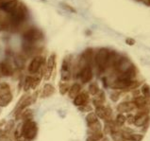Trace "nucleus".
Masks as SVG:
<instances>
[{"label":"nucleus","instance_id":"nucleus-12","mask_svg":"<svg viewBox=\"0 0 150 141\" xmlns=\"http://www.w3.org/2000/svg\"><path fill=\"white\" fill-rule=\"evenodd\" d=\"M136 76V68L135 66L132 65L126 71L120 73L118 79H122V80H132Z\"/></svg>","mask_w":150,"mask_h":141},{"label":"nucleus","instance_id":"nucleus-32","mask_svg":"<svg viewBox=\"0 0 150 141\" xmlns=\"http://www.w3.org/2000/svg\"><path fill=\"white\" fill-rule=\"evenodd\" d=\"M134 119H135V118H134V116H132V115H129L127 118H126V121H127L129 124H132V123H134Z\"/></svg>","mask_w":150,"mask_h":141},{"label":"nucleus","instance_id":"nucleus-22","mask_svg":"<svg viewBox=\"0 0 150 141\" xmlns=\"http://www.w3.org/2000/svg\"><path fill=\"white\" fill-rule=\"evenodd\" d=\"M102 138H103V134L101 132H96V133H93L91 135L88 136L87 141H99Z\"/></svg>","mask_w":150,"mask_h":141},{"label":"nucleus","instance_id":"nucleus-9","mask_svg":"<svg viewBox=\"0 0 150 141\" xmlns=\"http://www.w3.org/2000/svg\"><path fill=\"white\" fill-rule=\"evenodd\" d=\"M79 77H80V80L81 82L83 83H86L92 80L93 78V71H92V68L86 66L84 68H82V70L80 71L79 73Z\"/></svg>","mask_w":150,"mask_h":141},{"label":"nucleus","instance_id":"nucleus-36","mask_svg":"<svg viewBox=\"0 0 150 141\" xmlns=\"http://www.w3.org/2000/svg\"><path fill=\"white\" fill-rule=\"evenodd\" d=\"M148 2H149V4H150V0H148Z\"/></svg>","mask_w":150,"mask_h":141},{"label":"nucleus","instance_id":"nucleus-31","mask_svg":"<svg viewBox=\"0 0 150 141\" xmlns=\"http://www.w3.org/2000/svg\"><path fill=\"white\" fill-rule=\"evenodd\" d=\"M62 6L63 9H65L66 11H70V12H73V14H76V9H75V8H73V7L70 6V5H68V4H62Z\"/></svg>","mask_w":150,"mask_h":141},{"label":"nucleus","instance_id":"nucleus-6","mask_svg":"<svg viewBox=\"0 0 150 141\" xmlns=\"http://www.w3.org/2000/svg\"><path fill=\"white\" fill-rule=\"evenodd\" d=\"M24 39L29 42V43H34L41 40L42 38V32L41 31H39L36 28H32L30 29H28L25 33H24Z\"/></svg>","mask_w":150,"mask_h":141},{"label":"nucleus","instance_id":"nucleus-29","mask_svg":"<svg viewBox=\"0 0 150 141\" xmlns=\"http://www.w3.org/2000/svg\"><path fill=\"white\" fill-rule=\"evenodd\" d=\"M32 117H33V114H32V112L30 110H27V111H25V113L22 115V118H24V119H25V120H30V119L32 118Z\"/></svg>","mask_w":150,"mask_h":141},{"label":"nucleus","instance_id":"nucleus-16","mask_svg":"<svg viewBox=\"0 0 150 141\" xmlns=\"http://www.w3.org/2000/svg\"><path fill=\"white\" fill-rule=\"evenodd\" d=\"M55 67V55L50 56L46 62V69H45V79H48L49 76H51V73Z\"/></svg>","mask_w":150,"mask_h":141},{"label":"nucleus","instance_id":"nucleus-15","mask_svg":"<svg viewBox=\"0 0 150 141\" xmlns=\"http://www.w3.org/2000/svg\"><path fill=\"white\" fill-rule=\"evenodd\" d=\"M89 100V96L86 92H82V93H79L78 96L75 98L74 100V103L76 106H84L86 104V102Z\"/></svg>","mask_w":150,"mask_h":141},{"label":"nucleus","instance_id":"nucleus-26","mask_svg":"<svg viewBox=\"0 0 150 141\" xmlns=\"http://www.w3.org/2000/svg\"><path fill=\"white\" fill-rule=\"evenodd\" d=\"M125 122H126V117L122 114H119L116 118V124L118 126H122L125 124Z\"/></svg>","mask_w":150,"mask_h":141},{"label":"nucleus","instance_id":"nucleus-8","mask_svg":"<svg viewBox=\"0 0 150 141\" xmlns=\"http://www.w3.org/2000/svg\"><path fill=\"white\" fill-rule=\"evenodd\" d=\"M96 117L102 119H106V120L110 121V118L111 116V109L108 107H104V106H99L96 109Z\"/></svg>","mask_w":150,"mask_h":141},{"label":"nucleus","instance_id":"nucleus-7","mask_svg":"<svg viewBox=\"0 0 150 141\" xmlns=\"http://www.w3.org/2000/svg\"><path fill=\"white\" fill-rule=\"evenodd\" d=\"M45 62V57H42V56H37V57H35L31 61V63H29V66H28L29 73H31V74L37 73V72L41 69V67L44 66Z\"/></svg>","mask_w":150,"mask_h":141},{"label":"nucleus","instance_id":"nucleus-20","mask_svg":"<svg viewBox=\"0 0 150 141\" xmlns=\"http://www.w3.org/2000/svg\"><path fill=\"white\" fill-rule=\"evenodd\" d=\"M80 88L81 87L79 83H75V84L72 85L69 89V97L71 98V99H75V98L79 95V92H80Z\"/></svg>","mask_w":150,"mask_h":141},{"label":"nucleus","instance_id":"nucleus-14","mask_svg":"<svg viewBox=\"0 0 150 141\" xmlns=\"http://www.w3.org/2000/svg\"><path fill=\"white\" fill-rule=\"evenodd\" d=\"M70 63L67 60H64L62 66V80L63 82L70 79Z\"/></svg>","mask_w":150,"mask_h":141},{"label":"nucleus","instance_id":"nucleus-28","mask_svg":"<svg viewBox=\"0 0 150 141\" xmlns=\"http://www.w3.org/2000/svg\"><path fill=\"white\" fill-rule=\"evenodd\" d=\"M111 134H112V138H113L114 141H126L125 139L123 138L122 134L119 133L118 131L113 132V133H111Z\"/></svg>","mask_w":150,"mask_h":141},{"label":"nucleus","instance_id":"nucleus-21","mask_svg":"<svg viewBox=\"0 0 150 141\" xmlns=\"http://www.w3.org/2000/svg\"><path fill=\"white\" fill-rule=\"evenodd\" d=\"M55 92V88L53 85H51L49 83L45 84L44 86V89H42V96L45 98H47V97H50L52 96Z\"/></svg>","mask_w":150,"mask_h":141},{"label":"nucleus","instance_id":"nucleus-33","mask_svg":"<svg viewBox=\"0 0 150 141\" xmlns=\"http://www.w3.org/2000/svg\"><path fill=\"white\" fill-rule=\"evenodd\" d=\"M126 43H127V45L128 46H134L135 45V40L133 39V38H127V39L126 40Z\"/></svg>","mask_w":150,"mask_h":141},{"label":"nucleus","instance_id":"nucleus-27","mask_svg":"<svg viewBox=\"0 0 150 141\" xmlns=\"http://www.w3.org/2000/svg\"><path fill=\"white\" fill-rule=\"evenodd\" d=\"M89 92L92 94V95H96V94L99 92V88H98L97 86V84L96 83H93L90 85V87H89Z\"/></svg>","mask_w":150,"mask_h":141},{"label":"nucleus","instance_id":"nucleus-10","mask_svg":"<svg viewBox=\"0 0 150 141\" xmlns=\"http://www.w3.org/2000/svg\"><path fill=\"white\" fill-rule=\"evenodd\" d=\"M134 118H135V119H134V124L137 127L144 126L145 123L148 121V119H149L147 112H140V113L137 114Z\"/></svg>","mask_w":150,"mask_h":141},{"label":"nucleus","instance_id":"nucleus-25","mask_svg":"<svg viewBox=\"0 0 150 141\" xmlns=\"http://www.w3.org/2000/svg\"><path fill=\"white\" fill-rule=\"evenodd\" d=\"M142 93H143V96L145 98V99L150 98V87H149V85H147V84H144L143 85Z\"/></svg>","mask_w":150,"mask_h":141},{"label":"nucleus","instance_id":"nucleus-30","mask_svg":"<svg viewBox=\"0 0 150 141\" xmlns=\"http://www.w3.org/2000/svg\"><path fill=\"white\" fill-rule=\"evenodd\" d=\"M68 88H69V86H68L67 83H65V82H64V83H61V85H59V91H61L62 95L68 91Z\"/></svg>","mask_w":150,"mask_h":141},{"label":"nucleus","instance_id":"nucleus-24","mask_svg":"<svg viewBox=\"0 0 150 141\" xmlns=\"http://www.w3.org/2000/svg\"><path fill=\"white\" fill-rule=\"evenodd\" d=\"M143 135L139 134H130L129 137H128L127 141H142L143 139Z\"/></svg>","mask_w":150,"mask_h":141},{"label":"nucleus","instance_id":"nucleus-18","mask_svg":"<svg viewBox=\"0 0 150 141\" xmlns=\"http://www.w3.org/2000/svg\"><path fill=\"white\" fill-rule=\"evenodd\" d=\"M133 103L135 104V106L137 108L143 109L147 105V100L145 99L144 96H138V97H136L134 99Z\"/></svg>","mask_w":150,"mask_h":141},{"label":"nucleus","instance_id":"nucleus-19","mask_svg":"<svg viewBox=\"0 0 150 141\" xmlns=\"http://www.w3.org/2000/svg\"><path fill=\"white\" fill-rule=\"evenodd\" d=\"M96 97L93 98V102L95 104L96 107H99V106H103V102L105 101V95L104 92H99L97 93L96 95H95Z\"/></svg>","mask_w":150,"mask_h":141},{"label":"nucleus","instance_id":"nucleus-13","mask_svg":"<svg viewBox=\"0 0 150 141\" xmlns=\"http://www.w3.org/2000/svg\"><path fill=\"white\" fill-rule=\"evenodd\" d=\"M18 4H19L18 0H10L0 11L6 12L8 14H11V12H13L15 11V9L18 6Z\"/></svg>","mask_w":150,"mask_h":141},{"label":"nucleus","instance_id":"nucleus-4","mask_svg":"<svg viewBox=\"0 0 150 141\" xmlns=\"http://www.w3.org/2000/svg\"><path fill=\"white\" fill-rule=\"evenodd\" d=\"M12 100L11 87L7 83H0V106H6Z\"/></svg>","mask_w":150,"mask_h":141},{"label":"nucleus","instance_id":"nucleus-1","mask_svg":"<svg viewBox=\"0 0 150 141\" xmlns=\"http://www.w3.org/2000/svg\"><path fill=\"white\" fill-rule=\"evenodd\" d=\"M28 16V9L24 4L20 3L13 12L10 14V22L12 26H19L25 20Z\"/></svg>","mask_w":150,"mask_h":141},{"label":"nucleus","instance_id":"nucleus-23","mask_svg":"<svg viewBox=\"0 0 150 141\" xmlns=\"http://www.w3.org/2000/svg\"><path fill=\"white\" fill-rule=\"evenodd\" d=\"M86 121H87V123L89 124V126L93 124V123L97 122V117H96V115L95 113H90L88 116L86 117Z\"/></svg>","mask_w":150,"mask_h":141},{"label":"nucleus","instance_id":"nucleus-2","mask_svg":"<svg viewBox=\"0 0 150 141\" xmlns=\"http://www.w3.org/2000/svg\"><path fill=\"white\" fill-rule=\"evenodd\" d=\"M110 57V51L107 48H101L98 50L95 57V62L100 71H104L109 66V61Z\"/></svg>","mask_w":150,"mask_h":141},{"label":"nucleus","instance_id":"nucleus-5","mask_svg":"<svg viewBox=\"0 0 150 141\" xmlns=\"http://www.w3.org/2000/svg\"><path fill=\"white\" fill-rule=\"evenodd\" d=\"M140 85L138 80L117 79L112 83V88L115 89H136Z\"/></svg>","mask_w":150,"mask_h":141},{"label":"nucleus","instance_id":"nucleus-17","mask_svg":"<svg viewBox=\"0 0 150 141\" xmlns=\"http://www.w3.org/2000/svg\"><path fill=\"white\" fill-rule=\"evenodd\" d=\"M0 69H1L3 75H5V76H11L13 74L12 66L8 63H6V62L2 63L1 65H0Z\"/></svg>","mask_w":150,"mask_h":141},{"label":"nucleus","instance_id":"nucleus-11","mask_svg":"<svg viewBox=\"0 0 150 141\" xmlns=\"http://www.w3.org/2000/svg\"><path fill=\"white\" fill-rule=\"evenodd\" d=\"M136 108L135 104L133 103V101H125V102H121L118 106H117V111L119 113H128L130 111L134 110Z\"/></svg>","mask_w":150,"mask_h":141},{"label":"nucleus","instance_id":"nucleus-34","mask_svg":"<svg viewBox=\"0 0 150 141\" xmlns=\"http://www.w3.org/2000/svg\"><path fill=\"white\" fill-rule=\"evenodd\" d=\"M118 99H119V93H114L111 95V100H112L113 101H116Z\"/></svg>","mask_w":150,"mask_h":141},{"label":"nucleus","instance_id":"nucleus-35","mask_svg":"<svg viewBox=\"0 0 150 141\" xmlns=\"http://www.w3.org/2000/svg\"><path fill=\"white\" fill-rule=\"evenodd\" d=\"M8 1H10V0H0V10H1Z\"/></svg>","mask_w":150,"mask_h":141},{"label":"nucleus","instance_id":"nucleus-3","mask_svg":"<svg viewBox=\"0 0 150 141\" xmlns=\"http://www.w3.org/2000/svg\"><path fill=\"white\" fill-rule=\"evenodd\" d=\"M37 135V124L32 120H28L22 126V135L25 139L32 140Z\"/></svg>","mask_w":150,"mask_h":141}]
</instances>
